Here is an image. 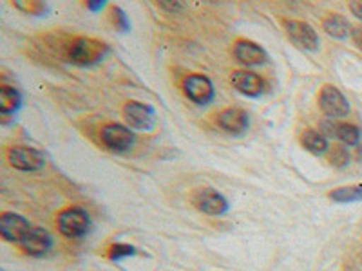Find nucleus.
I'll return each instance as SVG.
<instances>
[{"instance_id":"nucleus-1","label":"nucleus","mask_w":362,"mask_h":271,"mask_svg":"<svg viewBox=\"0 0 362 271\" xmlns=\"http://www.w3.org/2000/svg\"><path fill=\"white\" fill-rule=\"evenodd\" d=\"M109 45L105 42L95 40V38H76L73 44L67 47V58L69 62L80 67H89L102 62L107 56Z\"/></svg>"},{"instance_id":"nucleus-2","label":"nucleus","mask_w":362,"mask_h":271,"mask_svg":"<svg viewBox=\"0 0 362 271\" xmlns=\"http://www.w3.org/2000/svg\"><path fill=\"white\" fill-rule=\"evenodd\" d=\"M58 231L67 239H78L87 234L90 226L89 214L83 208L78 206H71V208L62 210L57 219Z\"/></svg>"},{"instance_id":"nucleus-3","label":"nucleus","mask_w":362,"mask_h":271,"mask_svg":"<svg viewBox=\"0 0 362 271\" xmlns=\"http://www.w3.org/2000/svg\"><path fill=\"white\" fill-rule=\"evenodd\" d=\"M100 138H102L103 147L116 154L131 150L132 145H134L136 141L134 132H132L129 127H125V125H119V124L105 125V127L102 128V132H100Z\"/></svg>"},{"instance_id":"nucleus-4","label":"nucleus","mask_w":362,"mask_h":271,"mask_svg":"<svg viewBox=\"0 0 362 271\" xmlns=\"http://www.w3.org/2000/svg\"><path fill=\"white\" fill-rule=\"evenodd\" d=\"M319 107L328 119L344 118L350 114V103L341 90L334 85H325L319 92Z\"/></svg>"},{"instance_id":"nucleus-5","label":"nucleus","mask_w":362,"mask_h":271,"mask_svg":"<svg viewBox=\"0 0 362 271\" xmlns=\"http://www.w3.org/2000/svg\"><path fill=\"white\" fill-rule=\"evenodd\" d=\"M183 92L187 98L196 105H209L216 96V90L212 82L203 74H189L183 80Z\"/></svg>"},{"instance_id":"nucleus-6","label":"nucleus","mask_w":362,"mask_h":271,"mask_svg":"<svg viewBox=\"0 0 362 271\" xmlns=\"http://www.w3.org/2000/svg\"><path fill=\"white\" fill-rule=\"evenodd\" d=\"M8 161L13 169L24 170V172H37L44 169L45 156L31 147H11L8 150Z\"/></svg>"},{"instance_id":"nucleus-7","label":"nucleus","mask_w":362,"mask_h":271,"mask_svg":"<svg viewBox=\"0 0 362 271\" xmlns=\"http://www.w3.org/2000/svg\"><path fill=\"white\" fill-rule=\"evenodd\" d=\"M194 208L206 215H223L228 212V201L214 188H198L192 193Z\"/></svg>"},{"instance_id":"nucleus-8","label":"nucleus","mask_w":362,"mask_h":271,"mask_svg":"<svg viewBox=\"0 0 362 271\" xmlns=\"http://www.w3.org/2000/svg\"><path fill=\"white\" fill-rule=\"evenodd\" d=\"M283 25L288 38L297 47L305 51L319 49V37H317L315 29L312 25L300 20H284Z\"/></svg>"},{"instance_id":"nucleus-9","label":"nucleus","mask_w":362,"mask_h":271,"mask_svg":"<svg viewBox=\"0 0 362 271\" xmlns=\"http://www.w3.org/2000/svg\"><path fill=\"white\" fill-rule=\"evenodd\" d=\"M124 118L127 125L134 131H151L156 124V114L153 107L141 102H129L124 107Z\"/></svg>"},{"instance_id":"nucleus-10","label":"nucleus","mask_w":362,"mask_h":271,"mask_svg":"<svg viewBox=\"0 0 362 271\" xmlns=\"http://www.w3.org/2000/svg\"><path fill=\"white\" fill-rule=\"evenodd\" d=\"M29 230H31V226H29V222L22 215L13 214V212H4V214L0 215V235L8 243L21 244Z\"/></svg>"},{"instance_id":"nucleus-11","label":"nucleus","mask_w":362,"mask_h":271,"mask_svg":"<svg viewBox=\"0 0 362 271\" xmlns=\"http://www.w3.org/2000/svg\"><path fill=\"white\" fill-rule=\"evenodd\" d=\"M230 82L234 89H238L241 95L250 96V98H257L267 89L264 80L257 73H252V71H235V73H232Z\"/></svg>"},{"instance_id":"nucleus-12","label":"nucleus","mask_w":362,"mask_h":271,"mask_svg":"<svg viewBox=\"0 0 362 271\" xmlns=\"http://www.w3.org/2000/svg\"><path fill=\"white\" fill-rule=\"evenodd\" d=\"M21 246L22 251L29 257H44L53 246V239H51L49 231L44 230V228H33L31 226V230L28 231Z\"/></svg>"},{"instance_id":"nucleus-13","label":"nucleus","mask_w":362,"mask_h":271,"mask_svg":"<svg viewBox=\"0 0 362 271\" xmlns=\"http://www.w3.org/2000/svg\"><path fill=\"white\" fill-rule=\"evenodd\" d=\"M321 132L326 138H335L348 147H355L361 141V131L351 124H337L335 119H326L321 124Z\"/></svg>"},{"instance_id":"nucleus-14","label":"nucleus","mask_w":362,"mask_h":271,"mask_svg":"<svg viewBox=\"0 0 362 271\" xmlns=\"http://www.w3.org/2000/svg\"><path fill=\"white\" fill-rule=\"evenodd\" d=\"M234 56L239 64L247 67H255L267 64V51L252 40H238L234 45Z\"/></svg>"},{"instance_id":"nucleus-15","label":"nucleus","mask_w":362,"mask_h":271,"mask_svg":"<svg viewBox=\"0 0 362 271\" xmlns=\"http://www.w3.org/2000/svg\"><path fill=\"white\" fill-rule=\"evenodd\" d=\"M218 125L228 134H243L248 128L247 111L239 107H228L218 114Z\"/></svg>"},{"instance_id":"nucleus-16","label":"nucleus","mask_w":362,"mask_h":271,"mask_svg":"<svg viewBox=\"0 0 362 271\" xmlns=\"http://www.w3.org/2000/svg\"><path fill=\"white\" fill-rule=\"evenodd\" d=\"M300 143L308 152L315 154V156H322L325 152H328L329 148L328 138L321 131H313V128L305 131V134L300 136Z\"/></svg>"},{"instance_id":"nucleus-17","label":"nucleus","mask_w":362,"mask_h":271,"mask_svg":"<svg viewBox=\"0 0 362 271\" xmlns=\"http://www.w3.org/2000/svg\"><path fill=\"white\" fill-rule=\"evenodd\" d=\"M22 105V96L15 87L2 85L0 89V114H15Z\"/></svg>"},{"instance_id":"nucleus-18","label":"nucleus","mask_w":362,"mask_h":271,"mask_svg":"<svg viewBox=\"0 0 362 271\" xmlns=\"http://www.w3.org/2000/svg\"><path fill=\"white\" fill-rule=\"evenodd\" d=\"M322 28H325V31L329 37L339 38V40H342V38H346L351 33L350 22L346 20L344 17H341V15H329V17L325 18V22H322Z\"/></svg>"},{"instance_id":"nucleus-19","label":"nucleus","mask_w":362,"mask_h":271,"mask_svg":"<svg viewBox=\"0 0 362 271\" xmlns=\"http://www.w3.org/2000/svg\"><path fill=\"white\" fill-rule=\"evenodd\" d=\"M329 199L335 203H354L362 201V185L355 186H342L329 192Z\"/></svg>"},{"instance_id":"nucleus-20","label":"nucleus","mask_w":362,"mask_h":271,"mask_svg":"<svg viewBox=\"0 0 362 271\" xmlns=\"http://www.w3.org/2000/svg\"><path fill=\"white\" fill-rule=\"evenodd\" d=\"M107 255H109V259L115 260V263H118V260L127 259V257L136 255V248L131 246V244H112V246L109 248Z\"/></svg>"},{"instance_id":"nucleus-21","label":"nucleus","mask_w":362,"mask_h":271,"mask_svg":"<svg viewBox=\"0 0 362 271\" xmlns=\"http://www.w3.org/2000/svg\"><path fill=\"white\" fill-rule=\"evenodd\" d=\"M111 20L112 24L116 25V29H119V31H129V28H131L127 17H125L124 9L116 8V6L111 8Z\"/></svg>"},{"instance_id":"nucleus-22","label":"nucleus","mask_w":362,"mask_h":271,"mask_svg":"<svg viewBox=\"0 0 362 271\" xmlns=\"http://www.w3.org/2000/svg\"><path fill=\"white\" fill-rule=\"evenodd\" d=\"M18 9H22V11L29 13V15H42V13H45V9H47V6L44 4V2H17Z\"/></svg>"},{"instance_id":"nucleus-23","label":"nucleus","mask_w":362,"mask_h":271,"mask_svg":"<svg viewBox=\"0 0 362 271\" xmlns=\"http://www.w3.org/2000/svg\"><path fill=\"white\" fill-rule=\"evenodd\" d=\"M332 163L339 164V167H342V164L348 163V152H346L344 148L342 147L334 148V154H332Z\"/></svg>"},{"instance_id":"nucleus-24","label":"nucleus","mask_w":362,"mask_h":271,"mask_svg":"<svg viewBox=\"0 0 362 271\" xmlns=\"http://www.w3.org/2000/svg\"><path fill=\"white\" fill-rule=\"evenodd\" d=\"M158 6H160V8L167 13H177L183 9L181 2H170V0H163V2H160Z\"/></svg>"},{"instance_id":"nucleus-25","label":"nucleus","mask_w":362,"mask_h":271,"mask_svg":"<svg viewBox=\"0 0 362 271\" xmlns=\"http://www.w3.org/2000/svg\"><path fill=\"white\" fill-rule=\"evenodd\" d=\"M351 38H354L355 45H357L358 49L362 51V25H358V28H354V31H351Z\"/></svg>"},{"instance_id":"nucleus-26","label":"nucleus","mask_w":362,"mask_h":271,"mask_svg":"<svg viewBox=\"0 0 362 271\" xmlns=\"http://www.w3.org/2000/svg\"><path fill=\"white\" fill-rule=\"evenodd\" d=\"M350 9H351V13H354L355 17L358 18V20H362V2H351Z\"/></svg>"},{"instance_id":"nucleus-27","label":"nucleus","mask_w":362,"mask_h":271,"mask_svg":"<svg viewBox=\"0 0 362 271\" xmlns=\"http://www.w3.org/2000/svg\"><path fill=\"white\" fill-rule=\"evenodd\" d=\"M103 6H105L103 0H90V2H87V8H89L90 11H100V9H103Z\"/></svg>"}]
</instances>
